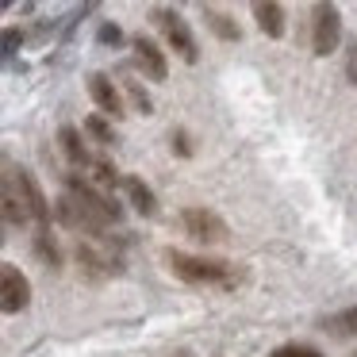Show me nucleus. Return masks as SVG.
Returning a JSON list of instances; mask_svg holds the SVG:
<instances>
[{"mask_svg": "<svg viewBox=\"0 0 357 357\" xmlns=\"http://www.w3.org/2000/svg\"><path fill=\"white\" fill-rule=\"evenodd\" d=\"M165 265L173 277L188 280V284H219V288H234L242 280V273L223 257H200V254H185V250H165Z\"/></svg>", "mask_w": 357, "mask_h": 357, "instance_id": "f257e3e1", "label": "nucleus"}, {"mask_svg": "<svg viewBox=\"0 0 357 357\" xmlns=\"http://www.w3.org/2000/svg\"><path fill=\"white\" fill-rule=\"evenodd\" d=\"M66 196H70L73 204H77L81 211H85L89 219H93L96 227H108V223H116L119 215H123V208L116 204V196H108V192H100V188L93 185L89 177H81V173H66Z\"/></svg>", "mask_w": 357, "mask_h": 357, "instance_id": "f03ea898", "label": "nucleus"}, {"mask_svg": "<svg viewBox=\"0 0 357 357\" xmlns=\"http://www.w3.org/2000/svg\"><path fill=\"white\" fill-rule=\"evenodd\" d=\"M342 47V12L331 0H319L311 8V50L315 58H331Z\"/></svg>", "mask_w": 357, "mask_h": 357, "instance_id": "7ed1b4c3", "label": "nucleus"}, {"mask_svg": "<svg viewBox=\"0 0 357 357\" xmlns=\"http://www.w3.org/2000/svg\"><path fill=\"white\" fill-rule=\"evenodd\" d=\"M154 24L165 31V43H169V50L181 58V62H185V66H196V62H200L196 35H192V27H188V20L181 16V12H173V8H154Z\"/></svg>", "mask_w": 357, "mask_h": 357, "instance_id": "20e7f679", "label": "nucleus"}, {"mask_svg": "<svg viewBox=\"0 0 357 357\" xmlns=\"http://www.w3.org/2000/svg\"><path fill=\"white\" fill-rule=\"evenodd\" d=\"M27 303H31V280L20 273V265L4 261L0 265V307H4V315H20V311H27Z\"/></svg>", "mask_w": 357, "mask_h": 357, "instance_id": "39448f33", "label": "nucleus"}, {"mask_svg": "<svg viewBox=\"0 0 357 357\" xmlns=\"http://www.w3.org/2000/svg\"><path fill=\"white\" fill-rule=\"evenodd\" d=\"M181 227H185V234H192L196 242H204V246L227 242V223L211 208H185L181 211Z\"/></svg>", "mask_w": 357, "mask_h": 357, "instance_id": "423d86ee", "label": "nucleus"}, {"mask_svg": "<svg viewBox=\"0 0 357 357\" xmlns=\"http://www.w3.org/2000/svg\"><path fill=\"white\" fill-rule=\"evenodd\" d=\"M85 85H89V96H93V104L100 108V116H104V119H123V116H127V108H123V93H119V85L108 77V73L93 70V73L85 77Z\"/></svg>", "mask_w": 357, "mask_h": 357, "instance_id": "0eeeda50", "label": "nucleus"}, {"mask_svg": "<svg viewBox=\"0 0 357 357\" xmlns=\"http://www.w3.org/2000/svg\"><path fill=\"white\" fill-rule=\"evenodd\" d=\"M131 54H135V66H139V73L146 81H165L169 77V58H165V50L158 47L150 35H135Z\"/></svg>", "mask_w": 357, "mask_h": 357, "instance_id": "6e6552de", "label": "nucleus"}, {"mask_svg": "<svg viewBox=\"0 0 357 357\" xmlns=\"http://www.w3.org/2000/svg\"><path fill=\"white\" fill-rule=\"evenodd\" d=\"M16 181H20V192H24V200H27V211H31L35 234L50 231V204H47V196H43L39 181H35L31 169H24V165H16Z\"/></svg>", "mask_w": 357, "mask_h": 357, "instance_id": "1a4fd4ad", "label": "nucleus"}, {"mask_svg": "<svg viewBox=\"0 0 357 357\" xmlns=\"http://www.w3.org/2000/svg\"><path fill=\"white\" fill-rule=\"evenodd\" d=\"M4 223L8 227H27L31 223V211H27V200L20 192V181H16V165L4 162Z\"/></svg>", "mask_w": 357, "mask_h": 357, "instance_id": "9d476101", "label": "nucleus"}, {"mask_svg": "<svg viewBox=\"0 0 357 357\" xmlns=\"http://www.w3.org/2000/svg\"><path fill=\"white\" fill-rule=\"evenodd\" d=\"M254 20L265 39H284V8L277 0H254Z\"/></svg>", "mask_w": 357, "mask_h": 357, "instance_id": "9b49d317", "label": "nucleus"}, {"mask_svg": "<svg viewBox=\"0 0 357 357\" xmlns=\"http://www.w3.org/2000/svg\"><path fill=\"white\" fill-rule=\"evenodd\" d=\"M123 188H127V200L135 204V211H139L142 219H154V215H158V196H154V188H150L142 177L127 173V177H123Z\"/></svg>", "mask_w": 357, "mask_h": 357, "instance_id": "f8f14e48", "label": "nucleus"}, {"mask_svg": "<svg viewBox=\"0 0 357 357\" xmlns=\"http://www.w3.org/2000/svg\"><path fill=\"white\" fill-rule=\"evenodd\" d=\"M58 146H62L66 162H70L73 169H85V165H93V158H89L85 139H81V131H77V127H70V123H66L62 131H58Z\"/></svg>", "mask_w": 357, "mask_h": 357, "instance_id": "ddd939ff", "label": "nucleus"}, {"mask_svg": "<svg viewBox=\"0 0 357 357\" xmlns=\"http://www.w3.org/2000/svg\"><path fill=\"white\" fill-rule=\"evenodd\" d=\"M204 24H208V27H211V31H215L223 43H238V39H242V27L234 24L231 16L215 12V8H204Z\"/></svg>", "mask_w": 357, "mask_h": 357, "instance_id": "4468645a", "label": "nucleus"}, {"mask_svg": "<svg viewBox=\"0 0 357 357\" xmlns=\"http://www.w3.org/2000/svg\"><path fill=\"white\" fill-rule=\"evenodd\" d=\"M77 265H81V269H85L93 280H100V277H108V273H112L108 257H100L93 246H77Z\"/></svg>", "mask_w": 357, "mask_h": 357, "instance_id": "2eb2a0df", "label": "nucleus"}, {"mask_svg": "<svg viewBox=\"0 0 357 357\" xmlns=\"http://www.w3.org/2000/svg\"><path fill=\"white\" fill-rule=\"evenodd\" d=\"M35 257H39L47 269H62V250H58V242L50 238V231L35 234Z\"/></svg>", "mask_w": 357, "mask_h": 357, "instance_id": "dca6fc26", "label": "nucleus"}, {"mask_svg": "<svg viewBox=\"0 0 357 357\" xmlns=\"http://www.w3.org/2000/svg\"><path fill=\"white\" fill-rule=\"evenodd\" d=\"M85 131L93 135V139L100 142V146H116V131H112V119H104L100 112L85 119Z\"/></svg>", "mask_w": 357, "mask_h": 357, "instance_id": "f3484780", "label": "nucleus"}, {"mask_svg": "<svg viewBox=\"0 0 357 357\" xmlns=\"http://www.w3.org/2000/svg\"><path fill=\"white\" fill-rule=\"evenodd\" d=\"M326 326H331L338 338H357V303H354V307H346V311H338Z\"/></svg>", "mask_w": 357, "mask_h": 357, "instance_id": "a211bd4d", "label": "nucleus"}, {"mask_svg": "<svg viewBox=\"0 0 357 357\" xmlns=\"http://www.w3.org/2000/svg\"><path fill=\"white\" fill-rule=\"evenodd\" d=\"M89 169H93V181H96V185H104V188H116L119 181H123V177H119V169L108 162V158H93Z\"/></svg>", "mask_w": 357, "mask_h": 357, "instance_id": "6ab92c4d", "label": "nucleus"}, {"mask_svg": "<svg viewBox=\"0 0 357 357\" xmlns=\"http://www.w3.org/2000/svg\"><path fill=\"white\" fill-rule=\"evenodd\" d=\"M269 357H323L315 346H307V342H284V346H277Z\"/></svg>", "mask_w": 357, "mask_h": 357, "instance_id": "aec40b11", "label": "nucleus"}, {"mask_svg": "<svg viewBox=\"0 0 357 357\" xmlns=\"http://www.w3.org/2000/svg\"><path fill=\"white\" fill-rule=\"evenodd\" d=\"M96 43H100V47H112V50H116V47H123V31H119V24H108V20H104V24L100 27H96Z\"/></svg>", "mask_w": 357, "mask_h": 357, "instance_id": "412c9836", "label": "nucleus"}, {"mask_svg": "<svg viewBox=\"0 0 357 357\" xmlns=\"http://www.w3.org/2000/svg\"><path fill=\"white\" fill-rule=\"evenodd\" d=\"M123 85H127V93H131V100H135V108H139V112H142V116H154V104H150V96H146V93H142V89H139V85H135V81H123Z\"/></svg>", "mask_w": 357, "mask_h": 357, "instance_id": "4be33fe9", "label": "nucleus"}, {"mask_svg": "<svg viewBox=\"0 0 357 357\" xmlns=\"http://www.w3.org/2000/svg\"><path fill=\"white\" fill-rule=\"evenodd\" d=\"M169 142H173V150H177V158H192V139H188V131H173Z\"/></svg>", "mask_w": 357, "mask_h": 357, "instance_id": "5701e85b", "label": "nucleus"}, {"mask_svg": "<svg viewBox=\"0 0 357 357\" xmlns=\"http://www.w3.org/2000/svg\"><path fill=\"white\" fill-rule=\"evenodd\" d=\"M346 77L357 85V39L349 43V54H346Z\"/></svg>", "mask_w": 357, "mask_h": 357, "instance_id": "b1692460", "label": "nucleus"}, {"mask_svg": "<svg viewBox=\"0 0 357 357\" xmlns=\"http://www.w3.org/2000/svg\"><path fill=\"white\" fill-rule=\"evenodd\" d=\"M16 43H24V35H20L16 27H8V31H4V54H16Z\"/></svg>", "mask_w": 357, "mask_h": 357, "instance_id": "393cba45", "label": "nucleus"}, {"mask_svg": "<svg viewBox=\"0 0 357 357\" xmlns=\"http://www.w3.org/2000/svg\"><path fill=\"white\" fill-rule=\"evenodd\" d=\"M354 357H357V354H354Z\"/></svg>", "mask_w": 357, "mask_h": 357, "instance_id": "a878e982", "label": "nucleus"}]
</instances>
